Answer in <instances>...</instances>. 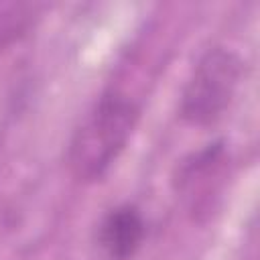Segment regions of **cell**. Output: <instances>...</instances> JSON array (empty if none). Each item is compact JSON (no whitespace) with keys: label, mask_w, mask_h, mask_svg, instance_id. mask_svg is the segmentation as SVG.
<instances>
[{"label":"cell","mask_w":260,"mask_h":260,"mask_svg":"<svg viewBox=\"0 0 260 260\" xmlns=\"http://www.w3.org/2000/svg\"><path fill=\"white\" fill-rule=\"evenodd\" d=\"M138 106L120 91H106L87 110L67 146V167L77 181H100L126 148Z\"/></svg>","instance_id":"cell-1"},{"label":"cell","mask_w":260,"mask_h":260,"mask_svg":"<svg viewBox=\"0 0 260 260\" xmlns=\"http://www.w3.org/2000/svg\"><path fill=\"white\" fill-rule=\"evenodd\" d=\"M144 234L142 213L134 205H120L102 219L98 242L112 260H128L140 248Z\"/></svg>","instance_id":"cell-4"},{"label":"cell","mask_w":260,"mask_h":260,"mask_svg":"<svg viewBox=\"0 0 260 260\" xmlns=\"http://www.w3.org/2000/svg\"><path fill=\"white\" fill-rule=\"evenodd\" d=\"M228 152L221 142L207 144L199 152L187 156L175 173V191L193 215L209 211L213 197L219 193L225 179Z\"/></svg>","instance_id":"cell-3"},{"label":"cell","mask_w":260,"mask_h":260,"mask_svg":"<svg viewBox=\"0 0 260 260\" xmlns=\"http://www.w3.org/2000/svg\"><path fill=\"white\" fill-rule=\"evenodd\" d=\"M41 4L4 2L0 4V49L26 35L41 12Z\"/></svg>","instance_id":"cell-5"},{"label":"cell","mask_w":260,"mask_h":260,"mask_svg":"<svg viewBox=\"0 0 260 260\" xmlns=\"http://www.w3.org/2000/svg\"><path fill=\"white\" fill-rule=\"evenodd\" d=\"M244 61L225 47L207 49L193 67L183 93L181 118L191 126H209L221 118L242 81Z\"/></svg>","instance_id":"cell-2"}]
</instances>
